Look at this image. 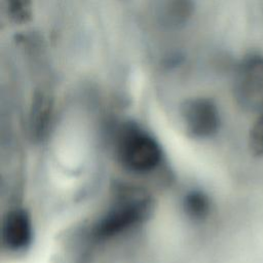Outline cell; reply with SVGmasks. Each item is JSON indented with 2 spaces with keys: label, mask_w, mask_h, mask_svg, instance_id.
Wrapping results in <instances>:
<instances>
[{
  "label": "cell",
  "mask_w": 263,
  "mask_h": 263,
  "mask_svg": "<svg viewBox=\"0 0 263 263\" xmlns=\"http://www.w3.org/2000/svg\"><path fill=\"white\" fill-rule=\"evenodd\" d=\"M115 155L124 168L138 174L153 172L163 156L155 137L135 122H126L119 128L115 139Z\"/></svg>",
  "instance_id": "1"
},
{
  "label": "cell",
  "mask_w": 263,
  "mask_h": 263,
  "mask_svg": "<svg viewBox=\"0 0 263 263\" xmlns=\"http://www.w3.org/2000/svg\"><path fill=\"white\" fill-rule=\"evenodd\" d=\"M233 93L243 110L263 112V55L250 54L236 66Z\"/></svg>",
  "instance_id": "2"
},
{
  "label": "cell",
  "mask_w": 263,
  "mask_h": 263,
  "mask_svg": "<svg viewBox=\"0 0 263 263\" xmlns=\"http://www.w3.org/2000/svg\"><path fill=\"white\" fill-rule=\"evenodd\" d=\"M149 209L148 200L142 197L119 200L96 222L93 234L100 239L115 237L141 223Z\"/></svg>",
  "instance_id": "3"
},
{
  "label": "cell",
  "mask_w": 263,
  "mask_h": 263,
  "mask_svg": "<svg viewBox=\"0 0 263 263\" xmlns=\"http://www.w3.org/2000/svg\"><path fill=\"white\" fill-rule=\"evenodd\" d=\"M181 117L187 133L196 139L213 137L220 127L218 107L208 98L186 101L181 109Z\"/></svg>",
  "instance_id": "4"
},
{
  "label": "cell",
  "mask_w": 263,
  "mask_h": 263,
  "mask_svg": "<svg viewBox=\"0 0 263 263\" xmlns=\"http://www.w3.org/2000/svg\"><path fill=\"white\" fill-rule=\"evenodd\" d=\"M1 238L4 247L12 252L28 249L33 239V223L30 215L24 209H12L5 215Z\"/></svg>",
  "instance_id": "5"
},
{
  "label": "cell",
  "mask_w": 263,
  "mask_h": 263,
  "mask_svg": "<svg viewBox=\"0 0 263 263\" xmlns=\"http://www.w3.org/2000/svg\"><path fill=\"white\" fill-rule=\"evenodd\" d=\"M193 13V0H156L153 5V15L156 22L167 29L185 26Z\"/></svg>",
  "instance_id": "6"
},
{
  "label": "cell",
  "mask_w": 263,
  "mask_h": 263,
  "mask_svg": "<svg viewBox=\"0 0 263 263\" xmlns=\"http://www.w3.org/2000/svg\"><path fill=\"white\" fill-rule=\"evenodd\" d=\"M184 211L195 220L204 219L211 210V200L209 196L200 190L189 191L183 201Z\"/></svg>",
  "instance_id": "7"
},
{
  "label": "cell",
  "mask_w": 263,
  "mask_h": 263,
  "mask_svg": "<svg viewBox=\"0 0 263 263\" xmlns=\"http://www.w3.org/2000/svg\"><path fill=\"white\" fill-rule=\"evenodd\" d=\"M7 13L11 21L24 24L32 17V0H6Z\"/></svg>",
  "instance_id": "8"
},
{
  "label": "cell",
  "mask_w": 263,
  "mask_h": 263,
  "mask_svg": "<svg viewBox=\"0 0 263 263\" xmlns=\"http://www.w3.org/2000/svg\"><path fill=\"white\" fill-rule=\"evenodd\" d=\"M250 152L257 157L263 156V112L252 125L248 140Z\"/></svg>",
  "instance_id": "9"
}]
</instances>
